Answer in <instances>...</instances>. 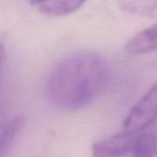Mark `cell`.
<instances>
[{
	"instance_id": "6da1fadb",
	"label": "cell",
	"mask_w": 157,
	"mask_h": 157,
	"mask_svg": "<svg viewBox=\"0 0 157 157\" xmlns=\"http://www.w3.org/2000/svg\"><path fill=\"white\" fill-rule=\"evenodd\" d=\"M110 68L100 55L76 52L63 57L48 72L45 94L54 107L66 111L85 108L107 90Z\"/></svg>"
},
{
	"instance_id": "7a4b0ae2",
	"label": "cell",
	"mask_w": 157,
	"mask_h": 157,
	"mask_svg": "<svg viewBox=\"0 0 157 157\" xmlns=\"http://www.w3.org/2000/svg\"><path fill=\"white\" fill-rule=\"evenodd\" d=\"M157 121V82L136 102L123 123L124 131L138 133Z\"/></svg>"
},
{
	"instance_id": "3957f363",
	"label": "cell",
	"mask_w": 157,
	"mask_h": 157,
	"mask_svg": "<svg viewBox=\"0 0 157 157\" xmlns=\"http://www.w3.org/2000/svg\"><path fill=\"white\" fill-rule=\"evenodd\" d=\"M136 137L137 133L123 131L100 140L93 144V157H126L132 152Z\"/></svg>"
},
{
	"instance_id": "277c9868",
	"label": "cell",
	"mask_w": 157,
	"mask_h": 157,
	"mask_svg": "<svg viewBox=\"0 0 157 157\" xmlns=\"http://www.w3.org/2000/svg\"><path fill=\"white\" fill-rule=\"evenodd\" d=\"M125 52L131 56L157 52V23L131 37L125 44Z\"/></svg>"
},
{
	"instance_id": "5b68a950",
	"label": "cell",
	"mask_w": 157,
	"mask_h": 157,
	"mask_svg": "<svg viewBox=\"0 0 157 157\" xmlns=\"http://www.w3.org/2000/svg\"><path fill=\"white\" fill-rule=\"evenodd\" d=\"M33 6L40 12L51 16H63L72 14L84 6V1L80 0H66V1H36Z\"/></svg>"
},
{
	"instance_id": "8992f818",
	"label": "cell",
	"mask_w": 157,
	"mask_h": 157,
	"mask_svg": "<svg viewBox=\"0 0 157 157\" xmlns=\"http://www.w3.org/2000/svg\"><path fill=\"white\" fill-rule=\"evenodd\" d=\"M25 124V118L23 115H15L5 122L1 126L0 133V152L1 157H6L7 153L13 145L16 137L21 132Z\"/></svg>"
},
{
	"instance_id": "52a82bcc",
	"label": "cell",
	"mask_w": 157,
	"mask_h": 157,
	"mask_svg": "<svg viewBox=\"0 0 157 157\" xmlns=\"http://www.w3.org/2000/svg\"><path fill=\"white\" fill-rule=\"evenodd\" d=\"M157 154V135L154 132H143L137 135L133 143L132 157H155Z\"/></svg>"
},
{
	"instance_id": "ba28073f",
	"label": "cell",
	"mask_w": 157,
	"mask_h": 157,
	"mask_svg": "<svg viewBox=\"0 0 157 157\" xmlns=\"http://www.w3.org/2000/svg\"><path fill=\"white\" fill-rule=\"evenodd\" d=\"M120 10L131 15L153 16L157 12V1H117Z\"/></svg>"
}]
</instances>
